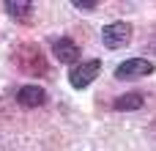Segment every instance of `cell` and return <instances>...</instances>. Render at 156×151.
<instances>
[{
	"instance_id": "obj_8",
	"label": "cell",
	"mask_w": 156,
	"mask_h": 151,
	"mask_svg": "<svg viewBox=\"0 0 156 151\" xmlns=\"http://www.w3.org/2000/svg\"><path fill=\"white\" fill-rule=\"evenodd\" d=\"M99 3L96 0H74V8H80V11H93Z\"/></svg>"
},
{
	"instance_id": "obj_5",
	"label": "cell",
	"mask_w": 156,
	"mask_h": 151,
	"mask_svg": "<svg viewBox=\"0 0 156 151\" xmlns=\"http://www.w3.org/2000/svg\"><path fill=\"white\" fill-rule=\"evenodd\" d=\"M16 102H19L22 107H41V105L47 102V94H44V88H38V85H22V88L16 91Z\"/></svg>"
},
{
	"instance_id": "obj_3",
	"label": "cell",
	"mask_w": 156,
	"mask_h": 151,
	"mask_svg": "<svg viewBox=\"0 0 156 151\" xmlns=\"http://www.w3.org/2000/svg\"><path fill=\"white\" fill-rule=\"evenodd\" d=\"M154 63L151 61H145V58H129V61H123V63H118V69H115V77L118 80H137V77H148V74H154Z\"/></svg>"
},
{
	"instance_id": "obj_2",
	"label": "cell",
	"mask_w": 156,
	"mask_h": 151,
	"mask_svg": "<svg viewBox=\"0 0 156 151\" xmlns=\"http://www.w3.org/2000/svg\"><path fill=\"white\" fill-rule=\"evenodd\" d=\"M101 41L107 50H118V47H126L132 41V25L129 22H110L101 28Z\"/></svg>"
},
{
	"instance_id": "obj_4",
	"label": "cell",
	"mask_w": 156,
	"mask_h": 151,
	"mask_svg": "<svg viewBox=\"0 0 156 151\" xmlns=\"http://www.w3.org/2000/svg\"><path fill=\"white\" fill-rule=\"evenodd\" d=\"M52 52H55V58L60 61V63H74L77 58H80V47L71 41V39H55L52 41Z\"/></svg>"
},
{
	"instance_id": "obj_1",
	"label": "cell",
	"mask_w": 156,
	"mask_h": 151,
	"mask_svg": "<svg viewBox=\"0 0 156 151\" xmlns=\"http://www.w3.org/2000/svg\"><path fill=\"white\" fill-rule=\"evenodd\" d=\"M99 72H101V61H99V58L82 61L80 66H74V69L69 72V83H71V88L82 91V88H88V85L99 77Z\"/></svg>"
},
{
	"instance_id": "obj_7",
	"label": "cell",
	"mask_w": 156,
	"mask_h": 151,
	"mask_svg": "<svg viewBox=\"0 0 156 151\" xmlns=\"http://www.w3.org/2000/svg\"><path fill=\"white\" fill-rule=\"evenodd\" d=\"M3 6H5V11H8L11 17H19V19L30 17V11H33V3H30V0H5Z\"/></svg>"
},
{
	"instance_id": "obj_6",
	"label": "cell",
	"mask_w": 156,
	"mask_h": 151,
	"mask_svg": "<svg viewBox=\"0 0 156 151\" xmlns=\"http://www.w3.org/2000/svg\"><path fill=\"white\" fill-rule=\"evenodd\" d=\"M143 105H145L143 94H123V96H118V99H115V110H118V113H129V110H140Z\"/></svg>"
}]
</instances>
